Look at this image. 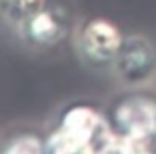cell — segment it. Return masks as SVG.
<instances>
[{"label":"cell","mask_w":156,"mask_h":154,"mask_svg":"<svg viewBox=\"0 0 156 154\" xmlns=\"http://www.w3.org/2000/svg\"><path fill=\"white\" fill-rule=\"evenodd\" d=\"M116 78L124 86L140 88L156 76V48L146 36H124L118 54L112 64Z\"/></svg>","instance_id":"obj_1"},{"label":"cell","mask_w":156,"mask_h":154,"mask_svg":"<svg viewBox=\"0 0 156 154\" xmlns=\"http://www.w3.org/2000/svg\"><path fill=\"white\" fill-rule=\"evenodd\" d=\"M122 42L124 36L114 22L106 18H90L82 24L76 44L84 62L94 68H100L114 64Z\"/></svg>","instance_id":"obj_2"},{"label":"cell","mask_w":156,"mask_h":154,"mask_svg":"<svg viewBox=\"0 0 156 154\" xmlns=\"http://www.w3.org/2000/svg\"><path fill=\"white\" fill-rule=\"evenodd\" d=\"M114 128L132 142H144L156 134V102L148 96L132 94L120 100L112 112Z\"/></svg>","instance_id":"obj_3"},{"label":"cell","mask_w":156,"mask_h":154,"mask_svg":"<svg viewBox=\"0 0 156 154\" xmlns=\"http://www.w3.org/2000/svg\"><path fill=\"white\" fill-rule=\"evenodd\" d=\"M18 32L28 44L46 48V46H54L64 40L68 32V20L60 10H52L50 6H46L44 10L30 16L18 28Z\"/></svg>","instance_id":"obj_4"},{"label":"cell","mask_w":156,"mask_h":154,"mask_svg":"<svg viewBox=\"0 0 156 154\" xmlns=\"http://www.w3.org/2000/svg\"><path fill=\"white\" fill-rule=\"evenodd\" d=\"M98 128H102V118L96 110L90 106H74L62 118L60 138L64 148L80 150L94 140Z\"/></svg>","instance_id":"obj_5"},{"label":"cell","mask_w":156,"mask_h":154,"mask_svg":"<svg viewBox=\"0 0 156 154\" xmlns=\"http://www.w3.org/2000/svg\"><path fill=\"white\" fill-rule=\"evenodd\" d=\"M48 0H0V20L8 26L20 28L30 16L44 10Z\"/></svg>","instance_id":"obj_6"},{"label":"cell","mask_w":156,"mask_h":154,"mask_svg":"<svg viewBox=\"0 0 156 154\" xmlns=\"http://www.w3.org/2000/svg\"><path fill=\"white\" fill-rule=\"evenodd\" d=\"M0 154H48V148L40 136L32 132H24V134L14 136Z\"/></svg>","instance_id":"obj_7"}]
</instances>
